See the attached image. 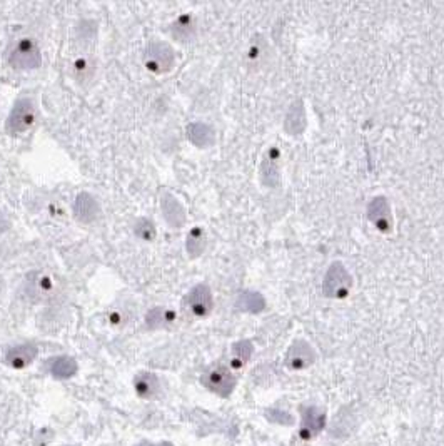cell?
Returning a JSON list of instances; mask_svg holds the SVG:
<instances>
[{
    "label": "cell",
    "mask_w": 444,
    "mask_h": 446,
    "mask_svg": "<svg viewBox=\"0 0 444 446\" xmlns=\"http://www.w3.org/2000/svg\"><path fill=\"white\" fill-rule=\"evenodd\" d=\"M8 62L12 67L20 69V71H32L41 66V50L32 39H19L12 46L11 54H8Z\"/></svg>",
    "instance_id": "6da1fadb"
},
{
    "label": "cell",
    "mask_w": 444,
    "mask_h": 446,
    "mask_svg": "<svg viewBox=\"0 0 444 446\" xmlns=\"http://www.w3.org/2000/svg\"><path fill=\"white\" fill-rule=\"evenodd\" d=\"M36 120V107L30 99H19L8 114L6 129L11 134H20L29 131Z\"/></svg>",
    "instance_id": "7a4b0ae2"
},
{
    "label": "cell",
    "mask_w": 444,
    "mask_h": 446,
    "mask_svg": "<svg viewBox=\"0 0 444 446\" xmlns=\"http://www.w3.org/2000/svg\"><path fill=\"white\" fill-rule=\"evenodd\" d=\"M352 279L341 263H334L326 272L323 291L328 298H342L351 289Z\"/></svg>",
    "instance_id": "3957f363"
},
{
    "label": "cell",
    "mask_w": 444,
    "mask_h": 446,
    "mask_svg": "<svg viewBox=\"0 0 444 446\" xmlns=\"http://www.w3.org/2000/svg\"><path fill=\"white\" fill-rule=\"evenodd\" d=\"M202 384L219 396H229L236 388V378L226 366H214L202 376Z\"/></svg>",
    "instance_id": "277c9868"
},
{
    "label": "cell",
    "mask_w": 444,
    "mask_h": 446,
    "mask_svg": "<svg viewBox=\"0 0 444 446\" xmlns=\"http://www.w3.org/2000/svg\"><path fill=\"white\" fill-rule=\"evenodd\" d=\"M146 67L155 74H164L174 66V50L164 42H152L146 50Z\"/></svg>",
    "instance_id": "5b68a950"
},
{
    "label": "cell",
    "mask_w": 444,
    "mask_h": 446,
    "mask_svg": "<svg viewBox=\"0 0 444 446\" xmlns=\"http://www.w3.org/2000/svg\"><path fill=\"white\" fill-rule=\"evenodd\" d=\"M326 426V411L319 406H306L303 408V419L299 436L303 440H312L324 430Z\"/></svg>",
    "instance_id": "8992f818"
},
{
    "label": "cell",
    "mask_w": 444,
    "mask_h": 446,
    "mask_svg": "<svg viewBox=\"0 0 444 446\" xmlns=\"http://www.w3.org/2000/svg\"><path fill=\"white\" fill-rule=\"evenodd\" d=\"M316 361V353L311 348V344L306 341L299 340L291 346L289 351H287L286 363L291 370H304V368L311 366Z\"/></svg>",
    "instance_id": "52a82bcc"
},
{
    "label": "cell",
    "mask_w": 444,
    "mask_h": 446,
    "mask_svg": "<svg viewBox=\"0 0 444 446\" xmlns=\"http://www.w3.org/2000/svg\"><path fill=\"white\" fill-rule=\"evenodd\" d=\"M187 306L195 316L204 318L212 309V294L206 284H197L187 294Z\"/></svg>",
    "instance_id": "ba28073f"
},
{
    "label": "cell",
    "mask_w": 444,
    "mask_h": 446,
    "mask_svg": "<svg viewBox=\"0 0 444 446\" xmlns=\"http://www.w3.org/2000/svg\"><path fill=\"white\" fill-rule=\"evenodd\" d=\"M368 218L373 221L374 226L380 231L387 232L393 228V219H391V207L384 197L373 199L368 207Z\"/></svg>",
    "instance_id": "9c48e42d"
},
{
    "label": "cell",
    "mask_w": 444,
    "mask_h": 446,
    "mask_svg": "<svg viewBox=\"0 0 444 446\" xmlns=\"http://www.w3.org/2000/svg\"><path fill=\"white\" fill-rule=\"evenodd\" d=\"M74 214L82 223H92L101 214V207H99L95 197L90 196L89 193H81L74 202Z\"/></svg>",
    "instance_id": "30bf717a"
},
{
    "label": "cell",
    "mask_w": 444,
    "mask_h": 446,
    "mask_svg": "<svg viewBox=\"0 0 444 446\" xmlns=\"http://www.w3.org/2000/svg\"><path fill=\"white\" fill-rule=\"evenodd\" d=\"M160 207H162L164 219L167 221L169 226L179 229L184 226L186 223V211L184 207L172 194H164L162 201H160Z\"/></svg>",
    "instance_id": "8fae6325"
},
{
    "label": "cell",
    "mask_w": 444,
    "mask_h": 446,
    "mask_svg": "<svg viewBox=\"0 0 444 446\" xmlns=\"http://www.w3.org/2000/svg\"><path fill=\"white\" fill-rule=\"evenodd\" d=\"M36 356H37V348L34 344L27 343V344L14 346L12 349H8L6 361H7V365H11L12 368L20 370V368L29 366L30 363L36 359Z\"/></svg>",
    "instance_id": "7c38bea8"
},
{
    "label": "cell",
    "mask_w": 444,
    "mask_h": 446,
    "mask_svg": "<svg viewBox=\"0 0 444 446\" xmlns=\"http://www.w3.org/2000/svg\"><path fill=\"white\" fill-rule=\"evenodd\" d=\"M284 129L291 136H299L306 129V114H304V106L301 101H296L287 111L284 119Z\"/></svg>",
    "instance_id": "4fadbf2b"
},
{
    "label": "cell",
    "mask_w": 444,
    "mask_h": 446,
    "mask_svg": "<svg viewBox=\"0 0 444 446\" xmlns=\"http://www.w3.org/2000/svg\"><path fill=\"white\" fill-rule=\"evenodd\" d=\"M134 386H136L137 395L147 398V400L155 398L160 391L159 378L154 373H139L134 379Z\"/></svg>",
    "instance_id": "5bb4252c"
},
{
    "label": "cell",
    "mask_w": 444,
    "mask_h": 446,
    "mask_svg": "<svg viewBox=\"0 0 444 446\" xmlns=\"http://www.w3.org/2000/svg\"><path fill=\"white\" fill-rule=\"evenodd\" d=\"M187 137L197 147H209L214 142V131L204 123H193L187 125Z\"/></svg>",
    "instance_id": "9a60e30c"
},
{
    "label": "cell",
    "mask_w": 444,
    "mask_h": 446,
    "mask_svg": "<svg viewBox=\"0 0 444 446\" xmlns=\"http://www.w3.org/2000/svg\"><path fill=\"white\" fill-rule=\"evenodd\" d=\"M50 373L52 376L59 379L71 378L77 373V363L76 359L71 356H57L54 359H50Z\"/></svg>",
    "instance_id": "2e32d148"
},
{
    "label": "cell",
    "mask_w": 444,
    "mask_h": 446,
    "mask_svg": "<svg viewBox=\"0 0 444 446\" xmlns=\"http://www.w3.org/2000/svg\"><path fill=\"white\" fill-rule=\"evenodd\" d=\"M50 289H52V281L49 278H46V276L42 274H37V272H34V274L29 276L27 294L30 298L42 300V298L49 296Z\"/></svg>",
    "instance_id": "e0dca14e"
},
{
    "label": "cell",
    "mask_w": 444,
    "mask_h": 446,
    "mask_svg": "<svg viewBox=\"0 0 444 446\" xmlns=\"http://www.w3.org/2000/svg\"><path fill=\"white\" fill-rule=\"evenodd\" d=\"M261 177H263V183L269 188H276L279 184V162L274 158V153H269L268 158L264 159L263 167H261Z\"/></svg>",
    "instance_id": "ac0fdd59"
},
{
    "label": "cell",
    "mask_w": 444,
    "mask_h": 446,
    "mask_svg": "<svg viewBox=\"0 0 444 446\" xmlns=\"http://www.w3.org/2000/svg\"><path fill=\"white\" fill-rule=\"evenodd\" d=\"M236 306L241 311H246V313H259V311H263L265 307V301L259 293L246 291L239 294Z\"/></svg>",
    "instance_id": "d6986e66"
},
{
    "label": "cell",
    "mask_w": 444,
    "mask_h": 446,
    "mask_svg": "<svg viewBox=\"0 0 444 446\" xmlns=\"http://www.w3.org/2000/svg\"><path fill=\"white\" fill-rule=\"evenodd\" d=\"M172 319H174V313H171V311L164 309V307H154V309H151L149 313H147L146 324L147 328L158 329V328L165 326V324L172 323Z\"/></svg>",
    "instance_id": "ffe728a7"
},
{
    "label": "cell",
    "mask_w": 444,
    "mask_h": 446,
    "mask_svg": "<svg viewBox=\"0 0 444 446\" xmlns=\"http://www.w3.org/2000/svg\"><path fill=\"white\" fill-rule=\"evenodd\" d=\"M204 248H206V237H204V232L199 228H195L194 231H190L189 237H187L186 242V249L190 256H201Z\"/></svg>",
    "instance_id": "44dd1931"
},
{
    "label": "cell",
    "mask_w": 444,
    "mask_h": 446,
    "mask_svg": "<svg viewBox=\"0 0 444 446\" xmlns=\"http://www.w3.org/2000/svg\"><path fill=\"white\" fill-rule=\"evenodd\" d=\"M252 354V344L249 341H239L233 348V366L241 368L249 361Z\"/></svg>",
    "instance_id": "7402d4cb"
},
{
    "label": "cell",
    "mask_w": 444,
    "mask_h": 446,
    "mask_svg": "<svg viewBox=\"0 0 444 446\" xmlns=\"http://www.w3.org/2000/svg\"><path fill=\"white\" fill-rule=\"evenodd\" d=\"M172 34H174V37L179 39L181 42H184V41H187V39L193 37L194 36L193 19H190L189 15L181 17V19L172 25Z\"/></svg>",
    "instance_id": "603a6c76"
},
{
    "label": "cell",
    "mask_w": 444,
    "mask_h": 446,
    "mask_svg": "<svg viewBox=\"0 0 444 446\" xmlns=\"http://www.w3.org/2000/svg\"><path fill=\"white\" fill-rule=\"evenodd\" d=\"M134 231H136V235L141 237V239L152 241L155 237V228L149 219H139Z\"/></svg>",
    "instance_id": "cb8c5ba5"
},
{
    "label": "cell",
    "mask_w": 444,
    "mask_h": 446,
    "mask_svg": "<svg viewBox=\"0 0 444 446\" xmlns=\"http://www.w3.org/2000/svg\"><path fill=\"white\" fill-rule=\"evenodd\" d=\"M8 228H11V223H8V219L6 218V214H4V212L0 211V232H6Z\"/></svg>",
    "instance_id": "d4e9b609"
}]
</instances>
